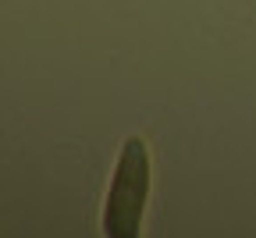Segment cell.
Masks as SVG:
<instances>
[{
  "mask_svg": "<svg viewBox=\"0 0 256 238\" xmlns=\"http://www.w3.org/2000/svg\"><path fill=\"white\" fill-rule=\"evenodd\" d=\"M150 146L139 135H128L118 164H114V178L107 188L104 202V234L107 238H136L142 231V214L150 202Z\"/></svg>",
  "mask_w": 256,
  "mask_h": 238,
  "instance_id": "6da1fadb",
  "label": "cell"
}]
</instances>
